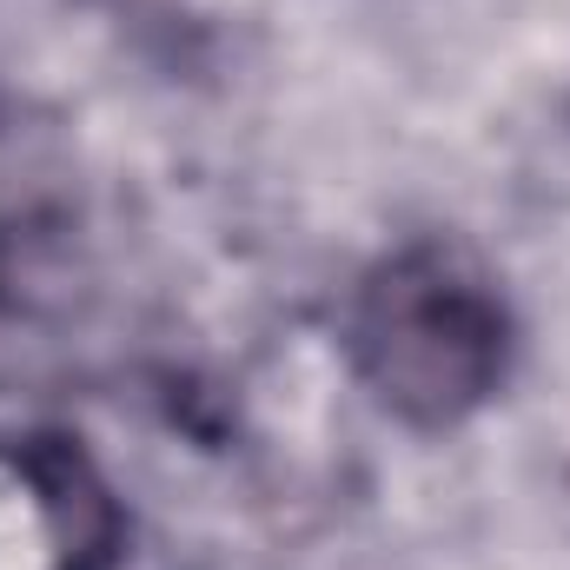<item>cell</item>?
Here are the masks:
<instances>
[{"label": "cell", "mask_w": 570, "mask_h": 570, "mask_svg": "<svg viewBox=\"0 0 570 570\" xmlns=\"http://www.w3.org/2000/svg\"><path fill=\"white\" fill-rule=\"evenodd\" d=\"M345 352L379 412L412 431H451L511 379L518 318L464 246L412 239L358 279Z\"/></svg>", "instance_id": "6da1fadb"}, {"label": "cell", "mask_w": 570, "mask_h": 570, "mask_svg": "<svg viewBox=\"0 0 570 570\" xmlns=\"http://www.w3.org/2000/svg\"><path fill=\"white\" fill-rule=\"evenodd\" d=\"M120 544V504L80 444L0 438V570H114Z\"/></svg>", "instance_id": "7a4b0ae2"}]
</instances>
